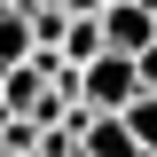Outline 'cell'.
<instances>
[{
    "label": "cell",
    "mask_w": 157,
    "mask_h": 157,
    "mask_svg": "<svg viewBox=\"0 0 157 157\" xmlns=\"http://www.w3.org/2000/svg\"><path fill=\"white\" fill-rule=\"evenodd\" d=\"M134 94H141V55H126V47H102L78 71V102L86 110H126Z\"/></svg>",
    "instance_id": "cell-1"
},
{
    "label": "cell",
    "mask_w": 157,
    "mask_h": 157,
    "mask_svg": "<svg viewBox=\"0 0 157 157\" xmlns=\"http://www.w3.org/2000/svg\"><path fill=\"white\" fill-rule=\"evenodd\" d=\"M102 39L126 47V55H141V47L157 39V8H141V0H110V8H102Z\"/></svg>",
    "instance_id": "cell-2"
},
{
    "label": "cell",
    "mask_w": 157,
    "mask_h": 157,
    "mask_svg": "<svg viewBox=\"0 0 157 157\" xmlns=\"http://www.w3.org/2000/svg\"><path fill=\"white\" fill-rule=\"evenodd\" d=\"M24 55H32V16H24V0H0V71Z\"/></svg>",
    "instance_id": "cell-3"
},
{
    "label": "cell",
    "mask_w": 157,
    "mask_h": 157,
    "mask_svg": "<svg viewBox=\"0 0 157 157\" xmlns=\"http://www.w3.org/2000/svg\"><path fill=\"white\" fill-rule=\"evenodd\" d=\"M102 47H110V39H102V16H71V32H63V63H78V71H86Z\"/></svg>",
    "instance_id": "cell-4"
},
{
    "label": "cell",
    "mask_w": 157,
    "mask_h": 157,
    "mask_svg": "<svg viewBox=\"0 0 157 157\" xmlns=\"http://www.w3.org/2000/svg\"><path fill=\"white\" fill-rule=\"evenodd\" d=\"M126 126H134V141H141V149H157V86H141V94L126 102Z\"/></svg>",
    "instance_id": "cell-5"
},
{
    "label": "cell",
    "mask_w": 157,
    "mask_h": 157,
    "mask_svg": "<svg viewBox=\"0 0 157 157\" xmlns=\"http://www.w3.org/2000/svg\"><path fill=\"white\" fill-rule=\"evenodd\" d=\"M141 86H157V39L141 47Z\"/></svg>",
    "instance_id": "cell-6"
},
{
    "label": "cell",
    "mask_w": 157,
    "mask_h": 157,
    "mask_svg": "<svg viewBox=\"0 0 157 157\" xmlns=\"http://www.w3.org/2000/svg\"><path fill=\"white\" fill-rule=\"evenodd\" d=\"M63 8H71V16H102L110 0H63Z\"/></svg>",
    "instance_id": "cell-7"
},
{
    "label": "cell",
    "mask_w": 157,
    "mask_h": 157,
    "mask_svg": "<svg viewBox=\"0 0 157 157\" xmlns=\"http://www.w3.org/2000/svg\"><path fill=\"white\" fill-rule=\"evenodd\" d=\"M141 8H157V0H141Z\"/></svg>",
    "instance_id": "cell-8"
},
{
    "label": "cell",
    "mask_w": 157,
    "mask_h": 157,
    "mask_svg": "<svg viewBox=\"0 0 157 157\" xmlns=\"http://www.w3.org/2000/svg\"><path fill=\"white\" fill-rule=\"evenodd\" d=\"M0 157H8V149H0Z\"/></svg>",
    "instance_id": "cell-9"
},
{
    "label": "cell",
    "mask_w": 157,
    "mask_h": 157,
    "mask_svg": "<svg viewBox=\"0 0 157 157\" xmlns=\"http://www.w3.org/2000/svg\"><path fill=\"white\" fill-rule=\"evenodd\" d=\"M149 157H157V149H149Z\"/></svg>",
    "instance_id": "cell-10"
}]
</instances>
